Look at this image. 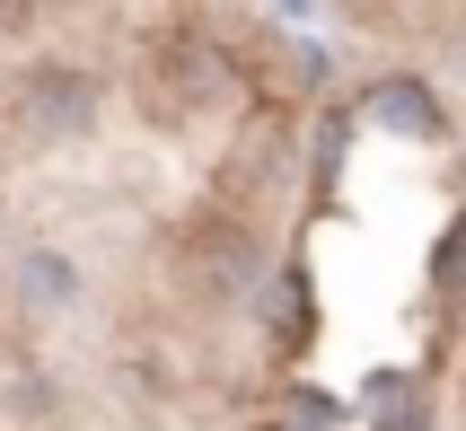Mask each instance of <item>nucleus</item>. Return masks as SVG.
Wrapping results in <instances>:
<instances>
[{
    "label": "nucleus",
    "instance_id": "1",
    "mask_svg": "<svg viewBox=\"0 0 466 431\" xmlns=\"http://www.w3.org/2000/svg\"><path fill=\"white\" fill-rule=\"evenodd\" d=\"M9 115H18L26 141H71V132H88V115H97V79L45 62V71H26L18 88H9Z\"/></svg>",
    "mask_w": 466,
    "mask_h": 431
},
{
    "label": "nucleus",
    "instance_id": "3",
    "mask_svg": "<svg viewBox=\"0 0 466 431\" xmlns=\"http://www.w3.org/2000/svg\"><path fill=\"white\" fill-rule=\"evenodd\" d=\"M370 115H379V124H405L414 141H431V132H441V106L422 97L414 79H388V88H370Z\"/></svg>",
    "mask_w": 466,
    "mask_h": 431
},
{
    "label": "nucleus",
    "instance_id": "2",
    "mask_svg": "<svg viewBox=\"0 0 466 431\" xmlns=\"http://www.w3.org/2000/svg\"><path fill=\"white\" fill-rule=\"evenodd\" d=\"M9 273H18V291H26L35 308H62V300H79V264H71V255H53V247L18 255Z\"/></svg>",
    "mask_w": 466,
    "mask_h": 431
}]
</instances>
